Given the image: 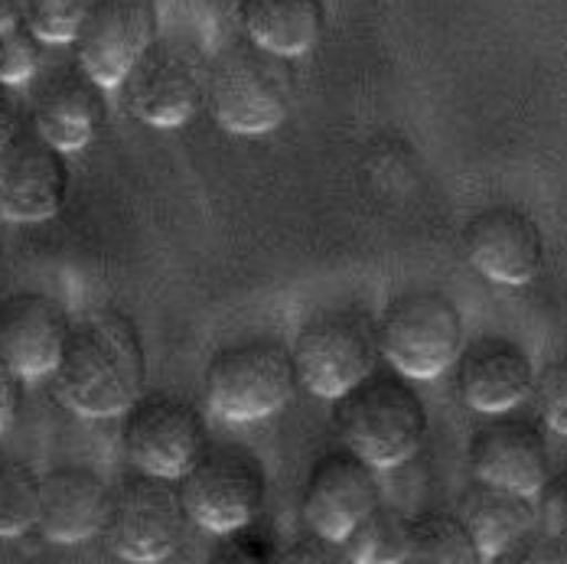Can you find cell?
I'll return each instance as SVG.
<instances>
[{
    "label": "cell",
    "mask_w": 567,
    "mask_h": 564,
    "mask_svg": "<svg viewBox=\"0 0 567 564\" xmlns=\"http://www.w3.org/2000/svg\"><path fill=\"white\" fill-rule=\"evenodd\" d=\"M147 382V349L137 324L114 307H95L72 320L62 346L53 389L82 418H117Z\"/></svg>",
    "instance_id": "obj_1"
},
{
    "label": "cell",
    "mask_w": 567,
    "mask_h": 564,
    "mask_svg": "<svg viewBox=\"0 0 567 564\" xmlns=\"http://www.w3.org/2000/svg\"><path fill=\"white\" fill-rule=\"evenodd\" d=\"M297 92L293 59L241 37L216 50L206 65V102L228 134L258 137L281 124Z\"/></svg>",
    "instance_id": "obj_2"
},
{
    "label": "cell",
    "mask_w": 567,
    "mask_h": 564,
    "mask_svg": "<svg viewBox=\"0 0 567 564\" xmlns=\"http://www.w3.org/2000/svg\"><path fill=\"white\" fill-rule=\"evenodd\" d=\"M333 421L349 451L389 470L411 460L427 434V408L401 372L372 369L333 398Z\"/></svg>",
    "instance_id": "obj_3"
},
{
    "label": "cell",
    "mask_w": 567,
    "mask_h": 564,
    "mask_svg": "<svg viewBox=\"0 0 567 564\" xmlns=\"http://www.w3.org/2000/svg\"><path fill=\"white\" fill-rule=\"evenodd\" d=\"M293 352L281 337H245L223 346L206 369L209 408L231 424H251L281 411L297 389Z\"/></svg>",
    "instance_id": "obj_4"
},
{
    "label": "cell",
    "mask_w": 567,
    "mask_h": 564,
    "mask_svg": "<svg viewBox=\"0 0 567 564\" xmlns=\"http://www.w3.org/2000/svg\"><path fill=\"white\" fill-rule=\"evenodd\" d=\"M463 342L460 307L434 287L401 290L379 320V352L404 379H437L454 366Z\"/></svg>",
    "instance_id": "obj_5"
},
{
    "label": "cell",
    "mask_w": 567,
    "mask_h": 564,
    "mask_svg": "<svg viewBox=\"0 0 567 564\" xmlns=\"http://www.w3.org/2000/svg\"><path fill=\"white\" fill-rule=\"evenodd\" d=\"M297 382L313 396L340 398L379 362V324L359 307H323L310 314L290 342Z\"/></svg>",
    "instance_id": "obj_6"
},
{
    "label": "cell",
    "mask_w": 567,
    "mask_h": 564,
    "mask_svg": "<svg viewBox=\"0 0 567 564\" xmlns=\"http://www.w3.org/2000/svg\"><path fill=\"white\" fill-rule=\"evenodd\" d=\"M176 490L193 525L231 535L258 519L268 496V473L258 453L241 444H223L199 453V460L176 480Z\"/></svg>",
    "instance_id": "obj_7"
},
{
    "label": "cell",
    "mask_w": 567,
    "mask_h": 564,
    "mask_svg": "<svg viewBox=\"0 0 567 564\" xmlns=\"http://www.w3.org/2000/svg\"><path fill=\"white\" fill-rule=\"evenodd\" d=\"M189 515L179 500L176 480L137 473L112 493L105 515V542L114 558L131 564H157L173 558L186 542Z\"/></svg>",
    "instance_id": "obj_8"
},
{
    "label": "cell",
    "mask_w": 567,
    "mask_h": 564,
    "mask_svg": "<svg viewBox=\"0 0 567 564\" xmlns=\"http://www.w3.org/2000/svg\"><path fill=\"white\" fill-rule=\"evenodd\" d=\"M124 109L151 127H176L206 102V62L183 43L157 37L121 79Z\"/></svg>",
    "instance_id": "obj_9"
},
{
    "label": "cell",
    "mask_w": 567,
    "mask_h": 564,
    "mask_svg": "<svg viewBox=\"0 0 567 564\" xmlns=\"http://www.w3.org/2000/svg\"><path fill=\"white\" fill-rule=\"evenodd\" d=\"M121 441L137 470L179 480L209 448V431L196 404L157 392L141 396L124 411Z\"/></svg>",
    "instance_id": "obj_10"
},
{
    "label": "cell",
    "mask_w": 567,
    "mask_h": 564,
    "mask_svg": "<svg viewBox=\"0 0 567 564\" xmlns=\"http://www.w3.org/2000/svg\"><path fill=\"white\" fill-rule=\"evenodd\" d=\"M72 186L65 151L33 124H23L0 147V216L10 223H47L62 213Z\"/></svg>",
    "instance_id": "obj_11"
},
{
    "label": "cell",
    "mask_w": 567,
    "mask_h": 564,
    "mask_svg": "<svg viewBox=\"0 0 567 564\" xmlns=\"http://www.w3.org/2000/svg\"><path fill=\"white\" fill-rule=\"evenodd\" d=\"M161 37L157 0H92L79 33L75 62L105 89H117L124 72Z\"/></svg>",
    "instance_id": "obj_12"
},
{
    "label": "cell",
    "mask_w": 567,
    "mask_h": 564,
    "mask_svg": "<svg viewBox=\"0 0 567 564\" xmlns=\"http://www.w3.org/2000/svg\"><path fill=\"white\" fill-rule=\"evenodd\" d=\"M30 92V124L59 151H82L109 117V89L79 62L37 72Z\"/></svg>",
    "instance_id": "obj_13"
},
{
    "label": "cell",
    "mask_w": 567,
    "mask_h": 564,
    "mask_svg": "<svg viewBox=\"0 0 567 564\" xmlns=\"http://www.w3.org/2000/svg\"><path fill=\"white\" fill-rule=\"evenodd\" d=\"M379 503H382V486L375 466L346 448V451L323 453L310 466L300 509L310 532L330 542H342V535Z\"/></svg>",
    "instance_id": "obj_14"
},
{
    "label": "cell",
    "mask_w": 567,
    "mask_h": 564,
    "mask_svg": "<svg viewBox=\"0 0 567 564\" xmlns=\"http://www.w3.org/2000/svg\"><path fill=\"white\" fill-rule=\"evenodd\" d=\"M463 245L470 265L496 284H528L545 265V235L538 223L509 203L480 209L466 228Z\"/></svg>",
    "instance_id": "obj_15"
},
{
    "label": "cell",
    "mask_w": 567,
    "mask_h": 564,
    "mask_svg": "<svg viewBox=\"0 0 567 564\" xmlns=\"http://www.w3.org/2000/svg\"><path fill=\"white\" fill-rule=\"evenodd\" d=\"M72 317L43 290H17L0 300V359L23 379L53 376Z\"/></svg>",
    "instance_id": "obj_16"
},
{
    "label": "cell",
    "mask_w": 567,
    "mask_h": 564,
    "mask_svg": "<svg viewBox=\"0 0 567 564\" xmlns=\"http://www.w3.org/2000/svg\"><path fill=\"white\" fill-rule=\"evenodd\" d=\"M456 389L473 411L506 414L535 389L532 356L509 337L463 342L456 356Z\"/></svg>",
    "instance_id": "obj_17"
},
{
    "label": "cell",
    "mask_w": 567,
    "mask_h": 564,
    "mask_svg": "<svg viewBox=\"0 0 567 564\" xmlns=\"http://www.w3.org/2000/svg\"><path fill=\"white\" fill-rule=\"evenodd\" d=\"M112 490L102 473L82 463H62L40 476L37 529L59 545L85 542L102 532Z\"/></svg>",
    "instance_id": "obj_18"
},
{
    "label": "cell",
    "mask_w": 567,
    "mask_h": 564,
    "mask_svg": "<svg viewBox=\"0 0 567 564\" xmlns=\"http://www.w3.org/2000/svg\"><path fill=\"white\" fill-rule=\"evenodd\" d=\"M470 466L476 480L538 493L551 476V457L542 431L528 421H493L470 441Z\"/></svg>",
    "instance_id": "obj_19"
},
{
    "label": "cell",
    "mask_w": 567,
    "mask_h": 564,
    "mask_svg": "<svg viewBox=\"0 0 567 564\" xmlns=\"http://www.w3.org/2000/svg\"><path fill=\"white\" fill-rule=\"evenodd\" d=\"M456 515L470 529L480 558L496 562L525 532L538 529V500L532 493L476 480L466 486Z\"/></svg>",
    "instance_id": "obj_20"
},
{
    "label": "cell",
    "mask_w": 567,
    "mask_h": 564,
    "mask_svg": "<svg viewBox=\"0 0 567 564\" xmlns=\"http://www.w3.org/2000/svg\"><path fill=\"white\" fill-rule=\"evenodd\" d=\"M238 23L248 40L278 53L303 57L327 27L323 0H238Z\"/></svg>",
    "instance_id": "obj_21"
},
{
    "label": "cell",
    "mask_w": 567,
    "mask_h": 564,
    "mask_svg": "<svg viewBox=\"0 0 567 564\" xmlns=\"http://www.w3.org/2000/svg\"><path fill=\"white\" fill-rule=\"evenodd\" d=\"M408 532L411 519L398 509L372 506L340 542L342 562L352 564H398L408 558Z\"/></svg>",
    "instance_id": "obj_22"
},
{
    "label": "cell",
    "mask_w": 567,
    "mask_h": 564,
    "mask_svg": "<svg viewBox=\"0 0 567 564\" xmlns=\"http://www.w3.org/2000/svg\"><path fill=\"white\" fill-rule=\"evenodd\" d=\"M411 564H480L476 542L456 512H424L411 519L408 558Z\"/></svg>",
    "instance_id": "obj_23"
},
{
    "label": "cell",
    "mask_w": 567,
    "mask_h": 564,
    "mask_svg": "<svg viewBox=\"0 0 567 564\" xmlns=\"http://www.w3.org/2000/svg\"><path fill=\"white\" fill-rule=\"evenodd\" d=\"M40 470L17 457H0V539H17L37 525Z\"/></svg>",
    "instance_id": "obj_24"
},
{
    "label": "cell",
    "mask_w": 567,
    "mask_h": 564,
    "mask_svg": "<svg viewBox=\"0 0 567 564\" xmlns=\"http://www.w3.org/2000/svg\"><path fill=\"white\" fill-rule=\"evenodd\" d=\"M43 40L33 33L27 20L0 30V82L7 85H27L40 72Z\"/></svg>",
    "instance_id": "obj_25"
},
{
    "label": "cell",
    "mask_w": 567,
    "mask_h": 564,
    "mask_svg": "<svg viewBox=\"0 0 567 564\" xmlns=\"http://www.w3.org/2000/svg\"><path fill=\"white\" fill-rule=\"evenodd\" d=\"M92 0H30L27 23L43 43H72Z\"/></svg>",
    "instance_id": "obj_26"
},
{
    "label": "cell",
    "mask_w": 567,
    "mask_h": 564,
    "mask_svg": "<svg viewBox=\"0 0 567 564\" xmlns=\"http://www.w3.org/2000/svg\"><path fill=\"white\" fill-rule=\"evenodd\" d=\"M538 500V529L555 545L558 558L567 562V470L551 473L545 486L535 493Z\"/></svg>",
    "instance_id": "obj_27"
},
{
    "label": "cell",
    "mask_w": 567,
    "mask_h": 564,
    "mask_svg": "<svg viewBox=\"0 0 567 564\" xmlns=\"http://www.w3.org/2000/svg\"><path fill=\"white\" fill-rule=\"evenodd\" d=\"M532 396L538 398V411L548 428L567 438V352L551 359L542 372H535Z\"/></svg>",
    "instance_id": "obj_28"
},
{
    "label": "cell",
    "mask_w": 567,
    "mask_h": 564,
    "mask_svg": "<svg viewBox=\"0 0 567 564\" xmlns=\"http://www.w3.org/2000/svg\"><path fill=\"white\" fill-rule=\"evenodd\" d=\"M340 548V542H330V539H323V535H310V539H297L293 545H287L281 555H278V562L281 564H330V562H340L342 555H333Z\"/></svg>",
    "instance_id": "obj_29"
},
{
    "label": "cell",
    "mask_w": 567,
    "mask_h": 564,
    "mask_svg": "<svg viewBox=\"0 0 567 564\" xmlns=\"http://www.w3.org/2000/svg\"><path fill=\"white\" fill-rule=\"evenodd\" d=\"M27 124V105L20 99L17 85L0 82V147Z\"/></svg>",
    "instance_id": "obj_30"
},
{
    "label": "cell",
    "mask_w": 567,
    "mask_h": 564,
    "mask_svg": "<svg viewBox=\"0 0 567 564\" xmlns=\"http://www.w3.org/2000/svg\"><path fill=\"white\" fill-rule=\"evenodd\" d=\"M23 404V379L0 359V434L13 424Z\"/></svg>",
    "instance_id": "obj_31"
},
{
    "label": "cell",
    "mask_w": 567,
    "mask_h": 564,
    "mask_svg": "<svg viewBox=\"0 0 567 564\" xmlns=\"http://www.w3.org/2000/svg\"><path fill=\"white\" fill-rule=\"evenodd\" d=\"M27 7H30V0H0V30L27 20Z\"/></svg>",
    "instance_id": "obj_32"
}]
</instances>
